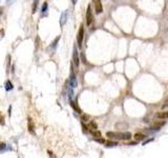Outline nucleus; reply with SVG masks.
Segmentation results:
<instances>
[{
    "instance_id": "obj_4",
    "label": "nucleus",
    "mask_w": 168,
    "mask_h": 158,
    "mask_svg": "<svg viewBox=\"0 0 168 158\" xmlns=\"http://www.w3.org/2000/svg\"><path fill=\"white\" fill-rule=\"evenodd\" d=\"M73 62H74V64L76 65L77 67L80 64V57H79V54H78V51H77L76 47L74 48V53H73Z\"/></svg>"
},
{
    "instance_id": "obj_14",
    "label": "nucleus",
    "mask_w": 168,
    "mask_h": 158,
    "mask_svg": "<svg viewBox=\"0 0 168 158\" xmlns=\"http://www.w3.org/2000/svg\"><path fill=\"white\" fill-rule=\"evenodd\" d=\"M5 89H7V91L13 90V84H12L11 81H7V83H5Z\"/></svg>"
},
{
    "instance_id": "obj_10",
    "label": "nucleus",
    "mask_w": 168,
    "mask_h": 158,
    "mask_svg": "<svg viewBox=\"0 0 168 158\" xmlns=\"http://www.w3.org/2000/svg\"><path fill=\"white\" fill-rule=\"evenodd\" d=\"M135 139H136L137 141L145 140L146 139V135L142 134V133H136V134H135Z\"/></svg>"
},
{
    "instance_id": "obj_26",
    "label": "nucleus",
    "mask_w": 168,
    "mask_h": 158,
    "mask_svg": "<svg viewBox=\"0 0 168 158\" xmlns=\"http://www.w3.org/2000/svg\"><path fill=\"white\" fill-rule=\"evenodd\" d=\"M1 13H2V7L0 9V15H1Z\"/></svg>"
},
{
    "instance_id": "obj_1",
    "label": "nucleus",
    "mask_w": 168,
    "mask_h": 158,
    "mask_svg": "<svg viewBox=\"0 0 168 158\" xmlns=\"http://www.w3.org/2000/svg\"><path fill=\"white\" fill-rule=\"evenodd\" d=\"M106 136L109 139L115 140H129L131 138V134L129 132H107Z\"/></svg>"
},
{
    "instance_id": "obj_17",
    "label": "nucleus",
    "mask_w": 168,
    "mask_h": 158,
    "mask_svg": "<svg viewBox=\"0 0 168 158\" xmlns=\"http://www.w3.org/2000/svg\"><path fill=\"white\" fill-rule=\"evenodd\" d=\"M47 7H49V4H47V2H44L43 5H42L41 12H42V13H45L46 11H47Z\"/></svg>"
},
{
    "instance_id": "obj_18",
    "label": "nucleus",
    "mask_w": 168,
    "mask_h": 158,
    "mask_svg": "<svg viewBox=\"0 0 168 158\" xmlns=\"http://www.w3.org/2000/svg\"><path fill=\"white\" fill-rule=\"evenodd\" d=\"M88 129H90V130H97V124L95 122H90L89 123V126H88Z\"/></svg>"
},
{
    "instance_id": "obj_8",
    "label": "nucleus",
    "mask_w": 168,
    "mask_h": 158,
    "mask_svg": "<svg viewBox=\"0 0 168 158\" xmlns=\"http://www.w3.org/2000/svg\"><path fill=\"white\" fill-rule=\"evenodd\" d=\"M66 21H67V12L65 11V12H63L61 14V17H60V26H63L66 23Z\"/></svg>"
},
{
    "instance_id": "obj_23",
    "label": "nucleus",
    "mask_w": 168,
    "mask_h": 158,
    "mask_svg": "<svg viewBox=\"0 0 168 158\" xmlns=\"http://www.w3.org/2000/svg\"><path fill=\"white\" fill-rule=\"evenodd\" d=\"M94 136H97V137H101V134L99 132H94Z\"/></svg>"
},
{
    "instance_id": "obj_21",
    "label": "nucleus",
    "mask_w": 168,
    "mask_h": 158,
    "mask_svg": "<svg viewBox=\"0 0 168 158\" xmlns=\"http://www.w3.org/2000/svg\"><path fill=\"white\" fill-rule=\"evenodd\" d=\"M95 141L100 142V143H104V142H105V140H104L103 138H99V139H95Z\"/></svg>"
},
{
    "instance_id": "obj_19",
    "label": "nucleus",
    "mask_w": 168,
    "mask_h": 158,
    "mask_svg": "<svg viewBox=\"0 0 168 158\" xmlns=\"http://www.w3.org/2000/svg\"><path fill=\"white\" fill-rule=\"evenodd\" d=\"M7 149H9V148H7L5 143H0V152H4L5 150Z\"/></svg>"
},
{
    "instance_id": "obj_2",
    "label": "nucleus",
    "mask_w": 168,
    "mask_h": 158,
    "mask_svg": "<svg viewBox=\"0 0 168 158\" xmlns=\"http://www.w3.org/2000/svg\"><path fill=\"white\" fill-rule=\"evenodd\" d=\"M83 38H84V28H83V26H81L80 30H79L78 34H77V42H78V47L79 48L82 47Z\"/></svg>"
},
{
    "instance_id": "obj_25",
    "label": "nucleus",
    "mask_w": 168,
    "mask_h": 158,
    "mask_svg": "<svg viewBox=\"0 0 168 158\" xmlns=\"http://www.w3.org/2000/svg\"><path fill=\"white\" fill-rule=\"evenodd\" d=\"M166 107H168V101H167V102L165 103V105H163V108H166Z\"/></svg>"
},
{
    "instance_id": "obj_9",
    "label": "nucleus",
    "mask_w": 168,
    "mask_h": 158,
    "mask_svg": "<svg viewBox=\"0 0 168 158\" xmlns=\"http://www.w3.org/2000/svg\"><path fill=\"white\" fill-rule=\"evenodd\" d=\"M156 117L159 119H162V120L168 119V112H159V113L156 114Z\"/></svg>"
},
{
    "instance_id": "obj_24",
    "label": "nucleus",
    "mask_w": 168,
    "mask_h": 158,
    "mask_svg": "<svg viewBox=\"0 0 168 158\" xmlns=\"http://www.w3.org/2000/svg\"><path fill=\"white\" fill-rule=\"evenodd\" d=\"M71 2H73V4H76L78 2V0H71Z\"/></svg>"
},
{
    "instance_id": "obj_5",
    "label": "nucleus",
    "mask_w": 168,
    "mask_h": 158,
    "mask_svg": "<svg viewBox=\"0 0 168 158\" xmlns=\"http://www.w3.org/2000/svg\"><path fill=\"white\" fill-rule=\"evenodd\" d=\"M69 84H71V88H76L77 86V77L76 74L74 73L73 69L71 71V76H69Z\"/></svg>"
},
{
    "instance_id": "obj_20",
    "label": "nucleus",
    "mask_w": 168,
    "mask_h": 158,
    "mask_svg": "<svg viewBox=\"0 0 168 158\" xmlns=\"http://www.w3.org/2000/svg\"><path fill=\"white\" fill-rule=\"evenodd\" d=\"M0 123H1V124H4V117H3V115L1 114V113H0Z\"/></svg>"
},
{
    "instance_id": "obj_11",
    "label": "nucleus",
    "mask_w": 168,
    "mask_h": 158,
    "mask_svg": "<svg viewBox=\"0 0 168 158\" xmlns=\"http://www.w3.org/2000/svg\"><path fill=\"white\" fill-rule=\"evenodd\" d=\"M28 130H30L31 133H34V123H33L31 118H28Z\"/></svg>"
},
{
    "instance_id": "obj_3",
    "label": "nucleus",
    "mask_w": 168,
    "mask_h": 158,
    "mask_svg": "<svg viewBox=\"0 0 168 158\" xmlns=\"http://www.w3.org/2000/svg\"><path fill=\"white\" fill-rule=\"evenodd\" d=\"M92 20H94V15H92V7H90V5H88L87 11H86V24H87V26H90Z\"/></svg>"
},
{
    "instance_id": "obj_13",
    "label": "nucleus",
    "mask_w": 168,
    "mask_h": 158,
    "mask_svg": "<svg viewBox=\"0 0 168 158\" xmlns=\"http://www.w3.org/2000/svg\"><path fill=\"white\" fill-rule=\"evenodd\" d=\"M59 40H60V36H58L57 38H56L55 40H54V42L52 43V45H51V49H55L56 47H57V43L59 42Z\"/></svg>"
},
{
    "instance_id": "obj_16",
    "label": "nucleus",
    "mask_w": 168,
    "mask_h": 158,
    "mask_svg": "<svg viewBox=\"0 0 168 158\" xmlns=\"http://www.w3.org/2000/svg\"><path fill=\"white\" fill-rule=\"evenodd\" d=\"M71 107L74 108V109L76 110L77 112H78V113H81V110H80V108H79L78 105H75V102H74V101H71Z\"/></svg>"
},
{
    "instance_id": "obj_6",
    "label": "nucleus",
    "mask_w": 168,
    "mask_h": 158,
    "mask_svg": "<svg viewBox=\"0 0 168 158\" xmlns=\"http://www.w3.org/2000/svg\"><path fill=\"white\" fill-rule=\"evenodd\" d=\"M94 2H95V7H96V12H97V14L102 13L103 7H102L101 0H94Z\"/></svg>"
},
{
    "instance_id": "obj_15",
    "label": "nucleus",
    "mask_w": 168,
    "mask_h": 158,
    "mask_svg": "<svg viewBox=\"0 0 168 158\" xmlns=\"http://www.w3.org/2000/svg\"><path fill=\"white\" fill-rule=\"evenodd\" d=\"M38 2H39V0H34V4H33V14L36 13V10H37V7H38Z\"/></svg>"
},
{
    "instance_id": "obj_22",
    "label": "nucleus",
    "mask_w": 168,
    "mask_h": 158,
    "mask_svg": "<svg viewBox=\"0 0 168 158\" xmlns=\"http://www.w3.org/2000/svg\"><path fill=\"white\" fill-rule=\"evenodd\" d=\"M88 118H89V117H88L87 115H83V116H82V120L83 121H88Z\"/></svg>"
},
{
    "instance_id": "obj_7",
    "label": "nucleus",
    "mask_w": 168,
    "mask_h": 158,
    "mask_svg": "<svg viewBox=\"0 0 168 158\" xmlns=\"http://www.w3.org/2000/svg\"><path fill=\"white\" fill-rule=\"evenodd\" d=\"M165 124V121H158V122H154L153 124L151 126L152 130H156V131H159L160 129H162V127Z\"/></svg>"
},
{
    "instance_id": "obj_12",
    "label": "nucleus",
    "mask_w": 168,
    "mask_h": 158,
    "mask_svg": "<svg viewBox=\"0 0 168 158\" xmlns=\"http://www.w3.org/2000/svg\"><path fill=\"white\" fill-rule=\"evenodd\" d=\"M105 144H106V146H108V148H113V146H118V142H116V141H106L105 142Z\"/></svg>"
}]
</instances>
